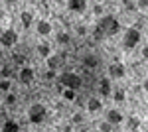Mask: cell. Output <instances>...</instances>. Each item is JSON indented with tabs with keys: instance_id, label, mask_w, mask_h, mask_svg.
I'll use <instances>...</instances> for the list:
<instances>
[{
	"instance_id": "1",
	"label": "cell",
	"mask_w": 148,
	"mask_h": 132,
	"mask_svg": "<svg viewBox=\"0 0 148 132\" xmlns=\"http://www.w3.org/2000/svg\"><path fill=\"white\" fill-rule=\"evenodd\" d=\"M46 116H47V110H46V107H44L42 103H36V105H32V107L28 109V120L32 122V124L44 122Z\"/></svg>"
},
{
	"instance_id": "2",
	"label": "cell",
	"mask_w": 148,
	"mask_h": 132,
	"mask_svg": "<svg viewBox=\"0 0 148 132\" xmlns=\"http://www.w3.org/2000/svg\"><path fill=\"white\" fill-rule=\"evenodd\" d=\"M97 26L105 32V36H114V34H119V30H121L119 20H116L114 16H103L101 22L97 24Z\"/></svg>"
},
{
	"instance_id": "3",
	"label": "cell",
	"mask_w": 148,
	"mask_h": 132,
	"mask_svg": "<svg viewBox=\"0 0 148 132\" xmlns=\"http://www.w3.org/2000/svg\"><path fill=\"white\" fill-rule=\"evenodd\" d=\"M140 30L138 28H128L125 32V40H123V47L125 49H132V47H136L140 44Z\"/></svg>"
},
{
	"instance_id": "4",
	"label": "cell",
	"mask_w": 148,
	"mask_h": 132,
	"mask_svg": "<svg viewBox=\"0 0 148 132\" xmlns=\"http://www.w3.org/2000/svg\"><path fill=\"white\" fill-rule=\"evenodd\" d=\"M59 83H61L65 89L77 91V89L81 87V77L75 75V73H71V71H67V73H61V75H59Z\"/></svg>"
},
{
	"instance_id": "5",
	"label": "cell",
	"mask_w": 148,
	"mask_h": 132,
	"mask_svg": "<svg viewBox=\"0 0 148 132\" xmlns=\"http://www.w3.org/2000/svg\"><path fill=\"white\" fill-rule=\"evenodd\" d=\"M16 42H18L16 30H4V32L0 34V44L4 45V47H12V45H16Z\"/></svg>"
},
{
	"instance_id": "6",
	"label": "cell",
	"mask_w": 148,
	"mask_h": 132,
	"mask_svg": "<svg viewBox=\"0 0 148 132\" xmlns=\"http://www.w3.org/2000/svg\"><path fill=\"white\" fill-rule=\"evenodd\" d=\"M109 73H111V79H123L126 75V67L123 63H113L109 67Z\"/></svg>"
},
{
	"instance_id": "7",
	"label": "cell",
	"mask_w": 148,
	"mask_h": 132,
	"mask_svg": "<svg viewBox=\"0 0 148 132\" xmlns=\"http://www.w3.org/2000/svg\"><path fill=\"white\" fill-rule=\"evenodd\" d=\"M125 120V116H123V112L116 109H111L109 112H107V122H111V124H121V122Z\"/></svg>"
},
{
	"instance_id": "8",
	"label": "cell",
	"mask_w": 148,
	"mask_h": 132,
	"mask_svg": "<svg viewBox=\"0 0 148 132\" xmlns=\"http://www.w3.org/2000/svg\"><path fill=\"white\" fill-rule=\"evenodd\" d=\"M67 8L71 12H85L87 10V2H85V0H69L67 2Z\"/></svg>"
},
{
	"instance_id": "9",
	"label": "cell",
	"mask_w": 148,
	"mask_h": 132,
	"mask_svg": "<svg viewBox=\"0 0 148 132\" xmlns=\"http://www.w3.org/2000/svg\"><path fill=\"white\" fill-rule=\"evenodd\" d=\"M32 79H34V69L32 67H22L20 69V81L24 85H28V83H32Z\"/></svg>"
},
{
	"instance_id": "10",
	"label": "cell",
	"mask_w": 148,
	"mask_h": 132,
	"mask_svg": "<svg viewBox=\"0 0 148 132\" xmlns=\"http://www.w3.org/2000/svg\"><path fill=\"white\" fill-rule=\"evenodd\" d=\"M83 65L89 67V69H95V67L99 65V57H97L95 53H87V55H83Z\"/></svg>"
},
{
	"instance_id": "11",
	"label": "cell",
	"mask_w": 148,
	"mask_h": 132,
	"mask_svg": "<svg viewBox=\"0 0 148 132\" xmlns=\"http://www.w3.org/2000/svg\"><path fill=\"white\" fill-rule=\"evenodd\" d=\"M36 30H38L40 36H49V32H51V24L47 22V20H40V22L36 24Z\"/></svg>"
},
{
	"instance_id": "12",
	"label": "cell",
	"mask_w": 148,
	"mask_h": 132,
	"mask_svg": "<svg viewBox=\"0 0 148 132\" xmlns=\"http://www.w3.org/2000/svg\"><path fill=\"white\" fill-rule=\"evenodd\" d=\"M99 85H101V87H99V91H101L103 97H111V81H109V77H103Z\"/></svg>"
},
{
	"instance_id": "13",
	"label": "cell",
	"mask_w": 148,
	"mask_h": 132,
	"mask_svg": "<svg viewBox=\"0 0 148 132\" xmlns=\"http://www.w3.org/2000/svg\"><path fill=\"white\" fill-rule=\"evenodd\" d=\"M20 20H22V26L24 28H30L32 26V22H34V14L30 10H24L22 14H20Z\"/></svg>"
},
{
	"instance_id": "14",
	"label": "cell",
	"mask_w": 148,
	"mask_h": 132,
	"mask_svg": "<svg viewBox=\"0 0 148 132\" xmlns=\"http://www.w3.org/2000/svg\"><path fill=\"white\" fill-rule=\"evenodd\" d=\"M61 61H63V57H57V55H49V57H47V67H49V71H56L57 67L61 65Z\"/></svg>"
},
{
	"instance_id": "15",
	"label": "cell",
	"mask_w": 148,
	"mask_h": 132,
	"mask_svg": "<svg viewBox=\"0 0 148 132\" xmlns=\"http://www.w3.org/2000/svg\"><path fill=\"white\" fill-rule=\"evenodd\" d=\"M87 109H89V112H97V110L103 109V103L99 99H95V97H91V99L87 101Z\"/></svg>"
},
{
	"instance_id": "16",
	"label": "cell",
	"mask_w": 148,
	"mask_h": 132,
	"mask_svg": "<svg viewBox=\"0 0 148 132\" xmlns=\"http://www.w3.org/2000/svg\"><path fill=\"white\" fill-rule=\"evenodd\" d=\"M2 132H20V126L16 120H6L2 126Z\"/></svg>"
},
{
	"instance_id": "17",
	"label": "cell",
	"mask_w": 148,
	"mask_h": 132,
	"mask_svg": "<svg viewBox=\"0 0 148 132\" xmlns=\"http://www.w3.org/2000/svg\"><path fill=\"white\" fill-rule=\"evenodd\" d=\"M126 126H128L130 130H138V126H140V118H138V116H128V118H126Z\"/></svg>"
},
{
	"instance_id": "18",
	"label": "cell",
	"mask_w": 148,
	"mask_h": 132,
	"mask_svg": "<svg viewBox=\"0 0 148 132\" xmlns=\"http://www.w3.org/2000/svg\"><path fill=\"white\" fill-rule=\"evenodd\" d=\"M38 53L42 55V57H46V59H47V57L51 55V47H49L47 44H40V45H38Z\"/></svg>"
},
{
	"instance_id": "19",
	"label": "cell",
	"mask_w": 148,
	"mask_h": 132,
	"mask_svg": "<svg viewBox=\"0 0 148 132\" xmlns=\"http://www.w3.org/2000/svg\"><path fill=\"white\" fill-rule=\"evenodd\" d=\"M113 99L116 101V103H123V101L126 99V93L123 91V89H116V91L113 93Z\"/></svg>"
},
{
	"instance_id": "20",
	"label": "cell",
	"mask_w": 148,
	"mask_h": 132,
	"mask_svg": "<svg viewBox=\"0 0 148 132\" xmlns=\"http://www.w3.org/2000/svg\"><path fill=\"white\" fill-rule=\"evenodd\" d=\"M75 97H77V95H75L73 89H63V99L65 101H75Z\"/></svg>"
},
{
	"instance_id": "21",
	"label": "cell",
	"mask_w": 148,
	"mask_h": 132,
	"mask_svg": "<svg viewBox=\"0 0 148 132\" xmlns=\"http://www.w3.org/2000/svg\"><path fill=\"white\" fill-rule=\"evenodd\" d=\"M69 40H71V38H69L67 32H59L57 34V42H59V44H69Z\"/></svg>"
},
{
	"instance_id": "22",
	"label": "cell",
	"mask_w": 148,
	"mask_h": 132,
	"mask_svg": "<svg viewBox=\"0 0 148 132\" xmlns=\"http://www.w3.org/2000/svg\"><path fill=\"white\" fill-rule=\"evenodd\" d=\"M123 6H125L126 12H134V10H136V2H130V0H125Z\"/></svg>"
},
{
	"instance_id": "23",
	"label": "cell",
	"mask_w": 148,
	"mask_h": 132,
	"mask_svg": "<svg viewBox=\"0 0 148 132\" xmlns=\"http://www.w3.org/2000/svg\"><path fill=\"white\" fill-rule=\"evenodd\" d=\"M99 130H101V132H111V130H113V124L105 120V122H101V124H99Z\"/></svg>"
},
{
	"instance_id": "24",
	"label": "cell",
	"mask_w": 148,
	"mask_h": 132,
	"mask_svg": "<svg viewBox=\"0 0 148 132\" xmlns=\"http://www.w3.org/2000/svg\"><path fill=\"white\" fill-rule=\"evenodd\" d=\"M93 38H95V40H103V38H105V32H103L99 26H97V28L93 30Z\"/></svg>"
},
{
	"instance_id": "25",
	"label": "cell",
	"mask_w": 148,
	"mask_h": 132,
	"mask_svg": "<svg viewBox=\"0 0 148 132\" xmlns=\"http://www.w3.org/2000/svg\"><path fill=\"white\" fill-rule=\"evenodd\" d=\"M0 91H4V93L10 91V81H8V79H2V81H0Z\"/></svg>"
},
{
	"instance_id": "26",
	"label": "cell",
	"mask_w": 148,
	"mask_h": 132,
	"mask_svg": "<svg viewBox=\"0 0 148 132\" xmlns=\"http://www.w3.org/2000/svg\"><path fill=\"white\" fill-rule=\"evenodd\" d=\"M0 75H2L4 79H8V77L12 75V69H10L8 65H4V67H2V71H0Z\"/></svg>"
},
{
	"instance_id": "27",
	"label": "cell",
	"mask_w": 148,
	"mask_h": 132,
	"mask_svg": "<svg viewBox=\"0 0 148 132\" xmlns=\"http://www.w3.org/2000/svg\"><path fill=\"white\" fill-rule=\"evenodd\" d=\"M14 103H16V95H14V93H10V95L6 97V105H14Z\"/></svg>"
},
{
	"instance_id": "28",
	"label": "cell",
	"mask_w": 148,
	"mask_h": 132,
	"mask_svg": "<svg viewBox=\"0 0 148 132\" xmlns=\"http://www.w3.org/2000/svg\"><path fill=\"white\" fill-rule=\"evenodd\" d=\"M136 8H148V0H140V2H136Z\"/></svg>"
},
{
	"instance_id": "29",
	"label": "cell",
	"mask_w": 148,
	"mask_h": 132,
	"mask_svg": "<svg viewBox=\"0 0 148 132\" xmlns=\"http://www.w3.org/2000/svg\"><path fill=\"white\" fill-rule=\"evenodd\" d=\"M44 77H46V79H53V77H56V71H49V69H47Z\"/></svg>"
},
{
	"instance_id": "30",
	"label": "cell",
	"mask_w": 148,
	"mask_h": 132,
	"mask_svg": "<svg viewBox=\"0 0 148 132\" xmlns=\"http://www.w3.org/2000/svg\"><path fill=\"white\" fill-rule=\"evenodd\" d=\"M93 10H95V14H101V12H103V4H95Z\"/></svg>"
},
{
	"instance_id": "31",
	"label": "cell",
	"mask_w": 148,
	"mask_h": 132,
	"mask_svg": "<svg viewBox=\"0 0 148 132\" xmlns=\"http://www.w3.org/2000/svg\"><path fill=\"white\" fill-rule=\"evenodd\" d=\"M83 120V116L81 114H73V122H81Z\"/></svg>"
},
{
	"instance_id": "32",
	"label": "cell",
	"mask_w": 148,
	"mask_h": 132,
	"mask_svg": "<svg viewBox=\"0 0 148 132\" xmlns=\"http://www.w3.org/2000/svg\"><path fill=\"white\" fill-rule=\"evenodd\" d=\"M142 89H144V91H146V93H148V77L144 79V81H142Z\"/></svg>"
},
{
	"instance_id": "33",
	"label": "cell",
	"mask_w": 148,
	"mask_h": 132,
	"mask_svg": "<svg viewBox=\"0 0 148 132\" xmlns=\"http://www.w3.org/2000/svg\"><path fill=\"white\" fill-rule=\"evenodd\" d=\"M142 57L148 59V47H142Z\"/></svg>"
},
{
	"instance_id": "34",
	"label": "cell",
	"mask_w": 148,
	"mask_h": 132,
	"mask_svg": "<svg viewBox=\"0 0 148 132\" xmlns=\"http://www.w3.org/2000/svg\"><path fill=\"white\" fill-rule=\"evenodd\" d=\"M77 34H79V36H83V34H85V28H83V26H79V28H77Z\"/></svg>"
},
{
	"instance_id": "35",
	"label": "cell",
	"mask_w": 148,
	"mask_h": 132,
	"mask_svg": "<svg viewBox=\"0 0 148 132\" xmlns=\"http://www.w3.org/2000/svg\"><path fill=\"white\" fill-rule=\"evenodd\" d=\"M146 38H148V32H146Z\"/></svg>"
},
{
	"instance_id": "36",
	"label": "cell",
	"mask_w": 148,
	"mask_h": 132,
	"mask_svg": "<svg viewBox=\"0 0 148 132\" xmlns=\"http://www.w3.org/2000/svg\"><path fill=\"white\" fill-rule=\"evenodd\" d=\"M44 132H46V130H44Z\"/></svg>"
},
{
	"instance_id": "37",
	"label": "cell",
	"mask_w": 148,
	"mask_h": 132,
	"mask_svg": "<svg viewBox=\"0 0 148 132\" xmlns=\"http://www.w3.org/2000/svg\"><path fill=\"white\" fill-rule=\"evenodd\" d=\"M146 132H148V130H146Z\"/></svg>"
}]
</instances>
